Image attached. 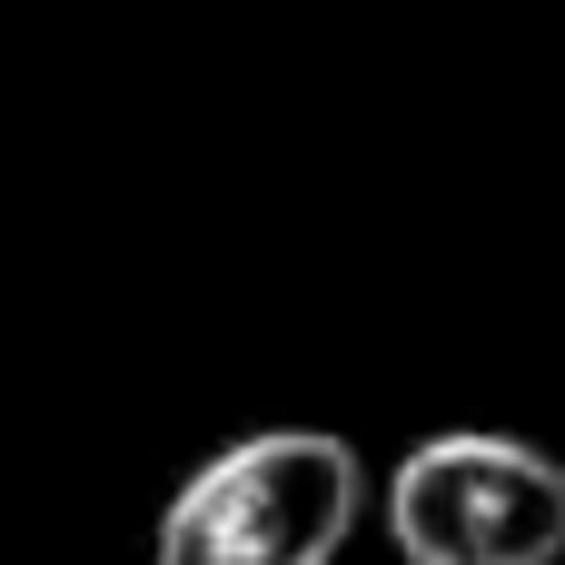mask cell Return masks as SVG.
<instances>
[{"label":"cell","instance_id":"cell-1","mask_svg":"<svg viewBox=\"0 0 565 565\" xmlns=\"http://www.w3.org/2000/svg\"><path fill=\"white\" fill-rule=\"evenodd\" d=\"M367 516V467L328 427H258L179 477L149 565H338Z\"/></svg>","mask_w":565,"mask_h":565},{"label":"cell","instance_id":"cell-2","mask_svg":"<svg viewBox=\"0 0 565 565\" xmlns=\"http://www.w3.org/2000/svg\"><path fill=\"white\" fill-rule=\"evenodd\" d=\"M397 565H565V457L507 427H437L377 487Z\"/></svg>","mask_w":565,"mask_h":565}]
</instances>
